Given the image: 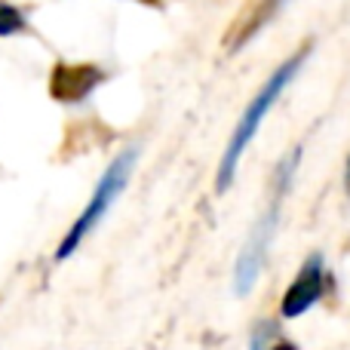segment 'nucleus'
<instances>
[{
	"mask_svg": "<svg viewBox=\"0 0 350 350\" xmlns=\"http://www.w3.org/2000/svg\"><path fill=\"white\" fill-rule=\"evenodd\" d=\"M345 187H347V193H350V157H347V166H345Z\"/></svg>",
	"mask_w": 350,
	"mask_h": 350,
	"instance_id": "nucleus-9",
	"label": "nucleus"
},
{
	"mask_svg": "<svg viewBox=\"0 0 350 350\" xmlns=\"http://www.w3.org/2000/svg\"><path fill=\"white\" fill-rule=\"evenodd\" d=\"M298 157H301V148H295V151H292L289 157H286L283 163L277 166V178H273V193H271V206H267L265 218H261V221L255 224L252 237H249L246 249H243L240 261H237L234 280H237V292H240V295H246V292L252 289L255 277H258L261 265H265V252H267V246H271V240H273V230H277V215H280V197H283V193L289 191V178H292V172H295V166H298Z\"/></svg>",
	"mask_w": 350,
	"mask_h": 350,
	"instance_id": "nucleus-3",
	"label": "nucleus"
},
{
	"mask_svg": "<svg viewBox=\"0 0 350 350\" xmlns=\"http://www.w3.org/2000/svg\"><path fill=\"white\" fill-rule=\"evenodd\" d=\"M105 77L108 74L96 65H59L53 71V80H49V92H53L55 102L77 105L86 96H92L96 86L105 83Z\"/></svg>",
	"mask_w": 350,
	"mask_h": 350,
	"instance_id": "nucleus-5",
	"label": "nucleus"
},
{
	"mask_svg": "<svg viewBox=\"0 0 350 350\" xmlns=\"http://www.w3.org/2000/svg\"><path fill=\"white\" fill-rule=\"evenodd\" d=\"M326 292V271H323V255L314 252L295 273L292 286L286 289L283 301H280V317L283 320H295V317L308 314Z\"/></svg>",
	"mask_w": 350,
	"mask_h": 350,
	"instance_id": "nucleus-4",
	"label": "nucleus"
},
{
	"mask_svg": "<svg viewBox=\"0 0 350 350\" xmlns=\"http://www.w3.org/2000/svg\"><path fill=\"white\" fill-rule=\"evenodd\" d=\"M308 53H310V46L298 49L292 59H286L283 65H280L277 71H273L271 77L265 80V86H258V92H255V98L249 102V108L243 111L240 123H237L234 135H230V142H228V151H224V157H221V166H218V191H228V187H230V181H234V175H237V163H240L243 151H246L249 142L258 135L261 123H265L267 111L273 108V102L283 96V90L292 83V80H295V74L301 71V62L308 59Z\"/></svg>",
	"mask_w": 350,
	"mask_h": 350,
	"instance_id": "nucleus-1",
	"label": "nucleus"
},
{
	"mask_svg": "<svg viewBox=\"0 0 350 350\" xmlns=\"http://www.w3.org/2000/svg\"><path fill=\"white\" fill-rule=\"evenodd\" d=\"M265 350H298V347L292 345V341H286V338H277L271 347H265Z\"/></svg>",
	"mask_w": 350,
	"mask_h": 350,
	"instance_id": "nucleus-8",
	"label": "nucleus"
},
{
	"mask_svg": "<svg viewBox=\"0 0 350 350\" xmlns=\"http://www.w3.org/2000/svg\"><path fill=\"white\" fill-rule=\"evenodd\" d=\"M22 28V18H18L16 10L10 6H0V34H12V31Z\"/></svg>",
	"mask_w": 350,
	"mask_h": 350,
	"instance_id": "nucleus-7",
	"label": "nucleus"
},
{
	"mask_svg": "<svg viewBox=\"0 0 350 350\" xmlns=\"http://www.w3.org/2000/svg\"><path fill=\"white\" fill-rule=\"evenodd\" d=\"M135 160H139V148H126L123 154H117V157L111 160V166L102 175V181L96 185V193H92V200L86 203V209L80 212V218L71 224V230H68L65 240H62L59 249H55V261L71 258V255L77 252L80 243H83L86 237L96 230V224L102 221L105 215H108V209L117 203V197H120L123 187H126L129 172H133Z\"/></svg>",
	"mask_w": 350,
	"mask_h": 350,
	"instance_id": "nucleus-2",
	"label": "nucleus"
},
{
	"mask_svg": "<svg viewBox=\"0 0 350 350\" xmlns=\"http://www.w3.org/2000/svg\"><path fill=\"white\" fill-rule=\"evenodd\" d=\"M277 338H280L277 320H261L258 326H255V332H252V347L249 350H265V347H271Z\"/></svg>",
	"mask_w": 350,
	"mask_h": 350,
	"instance_id": "nucleus-6",
	"label": "nucleus"
}]
</instances>
